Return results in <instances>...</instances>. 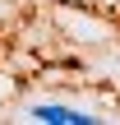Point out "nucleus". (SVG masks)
<instances>
[{
  "mask_svg": "<svg viewBox=\"0 0 120 125\" xmlns=\"http://www.w3.org/2000/svg\"><path fill=\"white\" fill-rule=\"evenodd\" d=\"M28 116L42 121V125H92L97 121V116H88V111H79V107H51V102H37Z\"/></svg>",
  "mask_w": 120,
  "mask_h": 125,
  "instance_id": "nucleus-1",
  "label": "nucleus"
}]
</instances>
